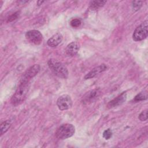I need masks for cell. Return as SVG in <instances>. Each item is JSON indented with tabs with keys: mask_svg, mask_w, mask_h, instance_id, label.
Segmentation results:
<instances>
[{
	"mask_svg": "<svg viewBox=\"0 0 148 148\" xmlns=\"http://www.w3.org/2000/svg\"><path fill=\"white\" fill-rule=\"evenodd\" d=\"M43 2H44V1H38V5H42V3H43Z\"/></svg>",
	"mask_w": 148,
	"mask_h": 148,
	"instance_id": "cell-21",
	"label": "cell"
},
{
	"mask_svg": "<svg viewBox=\"0 0 148 148\" xmlns=\"http://www.w3.org/2000/svg\"><path fill=\"white\" fill-rule=\"evenodd\" d=\"M57 105L60 110H68L72 106V100L69 95L64 94L57 99Z\"/></svg>",
	"mask_w": 148,
	"mask_h": 148,
	"instance_id": "cell-6",
	"label": "cell"
},
{
	"mask_svg": "<svg viewBox=\"0 0 148 148\" xmlns=\"http://www.w3.org/2000/svg\"><path fill=\"white\" fill-rule=\"evenodd\" d=\"M25 36L29 42L35 45H39L42 43L43 39V35L41 32L35 29L27 31L25 33Z\"/></svg>",
	"mask_w": 148,
	"mask_h": 148,
	"instance_id": "cell-5",
	"label": "cell"
},
{
	"mask_svg": "<svg viewBox=\"0 0 148 148\" xmlns=\"http://www.w3.org/2000/svg\"><path fill=\"white\" fill-rule=\"evenodd\" d=\"M80 49V44L76 41L72 42L68 44L65 49L66 53L70 56L76 55Z\"/></svg>",
	"mask_w": 148,
	"mask_h": 148,
	"instance_id": "cell-11",
	"label": "cell"
},
{
	"mask_svg": "<svg viewBox=\"0 0 148 148\" xmlns=\"http://www.w3.org/2000/svg\"><path fill=\"white\" fill-rule=\"evenodd\" d=\"M138 119L142 121H146L147 120V110H143L139 115L138 116Z\"/></svg>",
	"mask_w": 148,
	"mask_h": 148,
	"instance_id": "cell-18",
	"label": "cell"
},
{
	"mask_svg": "<svg viewBox=\"0 0 148 148\" xmlns=\"http://www.w3.org/2000/svg\"><path fill=\"white\" fill-rule=\"evenodd\" d=\"M30 87L29 81L21 80L20 84L11 98V103L14 106L21 103L25 99Z\"/></svg>",
	"mask_w": 148,
	"mask_h": 148,
	"instance_id": "cell-1",
	"label": "cell"
},
{
	"mask_svg": "<svg viewBox=\"0 0 148 148\" xmlns=\"http://www.w3.org/2000/svg\"><path fill=\"white\" fill-rule=\"evenodd\" d=\"M147 35L148 21L145 20L135 28L132 35V39L135 42H139L146 38Z\"/></svg>",
	"mask_w": 148,
	"mask_h": 148,
	"instance_id": "cell-4",
	"label": "cell"
},
{
	"mask_svg": "<svg viewBox=\"0 0 148 148\" xmlns=\"http://www.w3.org/2000/svg\"><path fill=\"white\" fill-rule=\"evenodd\" d=\"M47 64L51 71L58 77L62 79H67L68 77V71L67 68L61 62L54 59H50Z\"/></svg>",
	"mask_w": 148,
	"mask_h": 148,
	"instance_id": "cell-2",
	"label": "cell"
},
{
	"mask_svg": "<svg viewBox=\"0 0 148 148\" xmlns=\"http://www.w3.org/2000/svg\"><path fill=\"white\" fill-rule=\"evenodd\" d=\"M147 94L146 92H141L138 94L134 98V101L135 102H139L141 101H144L147 99Z\"/></svg>",
	"mask_w": 148,
	"mask_h": 148,
	"instance_id": "cell-15",
	"label": "cell"
},
{
	"mask_svg": "<svg viewBox=\"0 0 148 148\" xmlns=\"http://www.w3.org/2000/svg\"><path fill=\"white\" fill-rule=\"evenodd\" d=\"M62 39L63 37L61 34L56 33L48 39L47 44L51 47H57L62 42Z\"/></svg>",
	"mask_w": 148,
	"mask_h": 148,
	"instance_id": "cell-12",
	"label": "cell"
},
{
	"mask_svg": "<svg viewBox=\"0 0 148 148\" xmlns=\"http://www.w3.org/2000/svg\"><path fill=\"white\" fill-rule=\"evenodd\" d=\"M108 66L103 64H101L94 68H93L91 71H90L88 73H87L84 76V79H90L91 78L94 77L95 76H97L98 74L107 70Z\"/></svg>",
	"mask_w": 148,
	"mask_h": 148,
	"instance_id": "cell-10",
	"label": "cell"
},
{
	"mask_svg": "<svg viewBox=\"0 0 148 148\" xmlns=\"http://www.w3.org/2000/svg\"><path fill=\"white\" fill-rule=\"evenodd\" d=\"M82 21L79 18H73L70 21V25L74 28H77L80 27Z\"/></svg>",
	"mask_w": 148,
	"mask_h": 148,
	"instance_id": "cell-16",
	"label": "cell"
},
{
	"mask_svg": "<svg viewBox=\"0 0 148 148\" xmlns=\"http://www.w3.org/2000/svg\"><path fill=\"white\" fill-rule=\"evenodd\" d=\"M101 91L99 89H93L87 92L83 97L82 101L83 104H88L95 101L101 95Z\"/></svg>",
	"mask_w": 148,
	"mask_h": 148,
	"instance_id": "cell-7",
	"label": "cell"
},
{
	"mask_svg": "<svg viewBox=\"0 0 148 148\" xmlns=\"http://www.w3.org/2000/svg\"><path fill=\"white\" fill-rule=\"evenodd\" d=\"M105 3H106V1H92L90 3V8L92 10H97L102 7Z\"/></svg>",
	"mask_w": 148,
	"mask_h": 148,
	"instance_id": "cell-13",
	"label": "cell"
},
{
	"mask_svg": "<svg viewBox=\"0 0 148 148\" xmlns=\"http://www.w3.org/2000/svg\"><path fill=\"white\" fill-rule=\"evenodd\" d=\"M127 93L123 92L121 94L111 100L107 105L108 108H113L123 104L127 99Z\"/></svg>",
	"mask_w": 148,
	"mask_h": 148,
	"instance_id": "cell-9",
	"label": "cell"
},
{
	"mask_svg": "<svg viewBox=\"0 0 148 148\" xmlns=\"http://www.w3.org/2000/svg\"><path fill=\"white\" fill-rule=\"evenodd\" d=\"M40 65L39 64H35L28 69L26 70V71L24 73L23 75V77L21 80L23 81H29L35 76L40 71Z\"/></svg>",
	"mask_w": 148,
	"mask_h": 148,
	"instance_id": "cell-8",
	"label": "cell"
},
{
	"mask_svg": "<svg viewBox=\"0 0 148 148\" xmlns=\"http://www.w3.org/2000/svg\"><path fill=\"white\" fill-rule=\"evenodd\" d=\"M18 16H19V12H15L14 13L12 14L10 16H9V17H8V22H11V21H13V20L17 19V17H18Z\"/></svg>",
	"mask_w": 148,
	"mask_h": 148,
	"instance_id": "cell-20",
	"label": "cell"
},
{
	"mask_svg": "<svg viewBox=\"0 0 148 148\" xmlns=\"http://www.w3.org/2000/svg\"><path fill=\"white\" fill-rule=\"evenodd\" d=\"M75 132V126L72 124L66 123L59 127L56 132V136L59 139H65L71 137Z\"/></svg>",
	"mask_w": 148,
	"mask_h": 148,
	"instance_id": "cell-3",
	"label": "cell"
},
{
	"mask_svg": "<svg viewBox=\"0 0 148 148\" xmlns=\"http://www.w3.org/2000/svg\"><path fill=\"white\" fill-rule=\"evenodd\" d=\"M142 6V1H132V6L134 11H137L140 9Z\"/></svg>",
	"mask_w": 148,
	"mask_h": 148,
	"instance_id": "cell-17",
	"label": "cell"
},
{
	"mask_svg": "<svg viewBox=\"0 0 148 148\" xmlns=\"http://www.w3.org/2000/svg\"><path fill=\"white\" fill-rule=\"evenodd\" d=\"M102 135H103V137L106 140H108L112 136V131L110 128H108V129H107V130H106L103 131Z\"/></svg>",
	"mask_w": 148,
	"mask_h": 148,
	"instance_id": "cell-19",
	"label": "cell"
},
{
	"mask_svg": "<svg viewBox=\"0 0 148 148\" xmlns=\"http://www.w3.org/2000/svg\"><path fill=\"white\" fill-rule=\"evenodd\" d=\"M11 121L9 120H6L2 123L1 124V127H0V131H1V135H2L3 134H5L10 127L11 126Z\"/></svg>",
	"mask_w": 148,
	"mask_h": 148,
	"instance_id": "cell-14",
	"label": "cell"
}]
</instances>
